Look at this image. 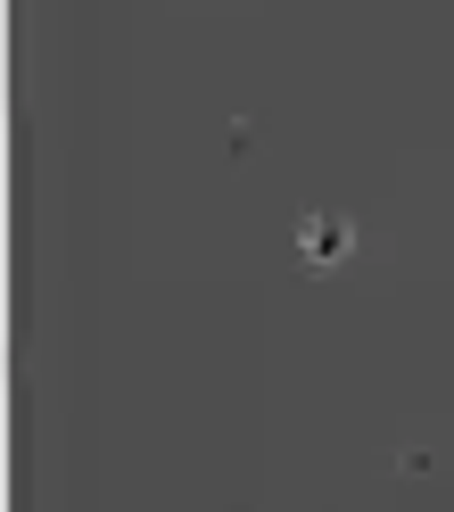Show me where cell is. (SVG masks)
Returning a JSON list of instances; mask_svg holds the SVG:
<instances>
[{"label":"cell","instance_id":"6da1fadb","mask_svg":"<svg viewBox=\"0 0 454 512\" xmlns=\"http://www.w3.org/2000/svg\"><path fill=\"white\" fill-rule=\"evenodd\" d=\"M306 248H314V256H339V248H347V232H339V223H314Z\"/></svg>","mask_w":454,"mask_h":512}]
</instances>
